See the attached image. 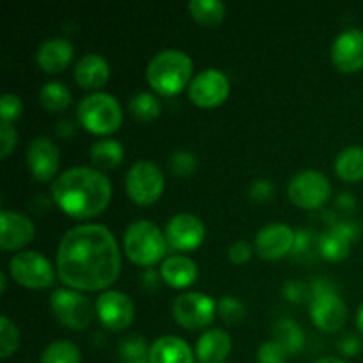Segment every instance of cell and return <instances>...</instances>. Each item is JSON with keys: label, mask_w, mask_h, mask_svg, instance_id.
I'll return each mask as SVG.
<instances>
[{"label": "cell", "mask_w": 363, "mask_h": 363, "mask_svg": "<svg viewBox=\"0 0 363 363\" xmlns=\"http://www.w3.org/2000/svg\"><path fill=\"white\" fill-rule=\"evenodd\" d=\"M21 101L18 96L14 94H4L0 99V117H2V123H13L18 117L21 116Z\"/></svg>", "instance_id": "obj_37"}, {"label": "cell", "mask_w": 363, "mask_h": 363, "mask_svg": "<svg viewBox=\"0 0 363 363\" xmlns=\"http://www.w3.org/2000/svg\"><path fill=\"white\" fill-rule=\"evenodd\" d=\"M230 92L229 78L218 69H206L191 80L188 96L191 103L202 108H213L222 105Z\"/></svg>", "instance_id": "obj_12"}, {"label": "cell", "mask_w": 363, "mask_h": 363, "mask_svg": "<svg viewBox=\"0 0 363 363\" xmlns=\"http://www.w3.org/2000/svg\"><path fill=\"white\" fill-rule=\"evenodd\" d=\"M315 363H346V362L340 360V358L337 357H328V358H321V360H318Z\"/></svg>", "instance_id": "obj_45"}, {"label": "cell", "mask_w": 363, "mask_h": 363, "mask_svg": "<svg viewBox=\"0 0 363 363\" xmlns=\"http://www.w3.org/2000/svg\"><path fill=\"white\" fill-rule=\"evenodd\" d=\"M357 326H358V330H360V333L363 335V303L360 305V308H358V314H357Z\"/></svg>", "instance_id": "obj_44"}, {"label": "cell", "mask_w": 363, "mask_h": 363, "mask_svg": "<svg viewBox=\"0 0 363 363\" xmlns=\"http://www.w3.org/2000/svg\"><path fill=\"white\" fill-rule=\"evenodd\" d=\"M190 13L197 23L213 27L225 16V6L220 0H191Z\"/></svg>", "instance_id": "obj_28"}, {"label": "cell", "mask_w": 363, "mask_h": 363, "mask_svg": "<svg viewBox=\"0 0 363 363\" xmlns=\"http://www.w3.org/2000/svg\"><path fill=\"white\" fill-rule=\"evenodd\" d=\"M273 335H275L277 342L287 351L289 357L293 354H298L305 346V335H303V330L300 328L296 321L293 319L286 318V319H280L279 323L275 325V330H273Z\"/></svg>", "instance_id": "obj_27"}, {"label": "cell", "mask_w": 363, "mask_h": 363, "mask_svg": "<svg viewBox=\"0 0 363 363\" xmlns=\"http://www.w3.org/2000/svg\"><path fill=\"white\" fill-rule=\"evenodd\" d=\"M96 314L105 328L123 332L135 318L133 301L119 291H106L96 301Z\"/></svg>", "instance_id": "obj_13"}, {"label": "cell", "mask_w": 363, "mask_h": 363, "mask_svg": "<svg viewBox=\"0 0 363 363\" xmlns=\"http://www.w3.org/2000/svg\"><path fill=\"white\" fill-rule=\"evenodd\" d=\"M195 167H197V158L188 151L174 152L169 160V169L172 170V174L181 177L194 174Z\"/></svg>", "instance_id": "obj_35"}, {"label": "cell", "mask_w": 363, "mask_h": 363, "mask_svg": "<svg viewBox=\"0 0 363 363\" xmlns=\"http://www.w3.org/2000/svg\"><path fill=\"white\" fill-rule=\"evenodd\" d=\"M59 279L71 289L101 291L121 272V252L105 225H78L64 234L57 255Z\"/></svg>", "instance_id": "obj_1"}, {"label": "cell", "mask_w": 363, "mask_h": 363, "mask_svg": "<svg viewBox=\"0 0 363 363\" xmlns=\"http://www.w3.org/2000/svg\"><path fill=\"white\" fill-rule=\"evenodd\" d=\"M27 163L35 179L52 181L59 170V147L46 137L34 138L27 149Z\"/></svg>", "instance_id": "obj_18"}, {"label": "cell", "mask_w": 363, "mask_h": 363, "mask_svg": "<svg viewBox=\"0 0 363 363\" xmlns=\"http://www.w3.org/2000/svg\"><path fill=\"white\" fill-rule=\"evenodd\" d=\"M52 195L67 216L78 220L92 218L110 204L112 184L99 170L73 167L57 177L52 184Z\"/></svg>", "instance_id": "obj_2"}, {"label": "cell", "mask_w": 363, "mask_h": 363, "mask_svg": "<svg viewBox=\"0 0 363 363\" xmlns=\"http://www.w3.org/2000/svg\"><path fill=\"white\" fill-rule=\"evenodd\" d=\"M311 319L321 332L333 333L344 326L347 319V307L337 294L335 287L325 279L312 284Z\"/></svg>", "instance_id": "obj_6"}, {"label": "cell", "mask_w": 363, "mask_h": 363, "mask_svg": "<svg viewBox=\"0 0 363 363\" xmlns=\"http://www.w3.org/2000/svg\"><path fill=\"white\" fill-rule=\"evenodd\" d=\"M39 101L50 112H60L71 105V92L60 82H48L39 91Z\"/></svg>", "instance_id": "obj_29"}, {"label": "cell", "mask_w": 363, "mask_h": 363, "mask_svg": "<svg viewBox=\"0 0 363 363\" xmlns=\"http://www.w3.org/2000/svg\"><path fill=\"white\" fill-rule=\"evenodd\" d=\"M194 71L191 59L181 50H163L156 53L147 66V82L160 96L179 94Z\"/></svg>", "instance_id": "obj_3"}, {"label": "cell", "mask_w": 363, "mask_h": 363, "mask_svg": "<svg viewBox=\"0 0 363 363\" xmlns=\"http://www.w3.org/2000/svg\"><path fill=\"white\" fill-rule=\"evenodd\" d=\"M360 236L357 222H337L328 233L319 236V254L328 261H342L350 255L351 245Z\"/></svg>", "instance_id": "obj_17"}, {"label": "cell", "mask_w": 363, "mask_h": 363, "mask_svg": "<svg viewBox=\"0 0 363 363\" xmlns=\"http://www.w3.org/2000/svg\"><path fill=\"white\" fill-rule=\"evenodd\" d=\"M335 172L346 183L363 179V147H347L337 156Z\"/></svg>", "instance_id": "obj_26"}, {"label": "cell", "mask_w": 363, "mask_h": 363, "mask_svg": "<svg viewBox=\"0 0 363 363\" xmlns=\"http://www.w3.org/2000/svg\"><path fill=\"white\" fill-rule=\"evenodd\" d=\"M167 238L147 220H137L124 233V252L138 266H152L167 254Z\"/></svg>", "instance_id": "obj_4"}, {"label": "cell", "mask_w": 363, "mask_h": 363, "mask_svg": "<svg viewBox=\"0 0 363 363\" xmlns=\"http://www.w3.org/2000/svg\"><path fill=\"white\" fill-rule=\"evenodd\" d=\"M230 353V337L223 330H209L202 333L195 346V357L201 363H225Z\"/></svg>", "instance_id": "obj_23"}, {"label": "cell", "mask_w": 363, "mask_h": 363, "mask_svg": "<svg viewBox=\"0 0 363 363\" xmlns=\"http://www.w3.org/2000/svg\"><path fill=\"white\" fill-rule=\"evenodd\" d=\"M151 363H194V353L183 339L174 335L160 337L149 351Z\"/></svg>", "instance_id": "obj_24"}, {"label": "cell", "mask_w": 363, "mask_h": 363, "mask_svg": "<svg viewBox=\"0 0 363 363\" xmlns=\"http://www.w3.org/2000/svg\"><path fill=\"white\" fill-rule=\"evenodd\" d=\"M0 140H2V152H0V158L6 160L7 156L14 151L18 140L16 130H14L9 123H0Z\"/></svg>", "instance_id": "obj_40"}, {"label": "cell", "mask_w": 363, "mask_h": 363, "mask_svg": "<svg viewBox=\"0 0 363 363\" xmlns=\"http://www.w3.org/2000/svg\"><path fill=\"white\" fill-rule=\"evenodd\" d=\"M130 112L137 121L147 123V121L156 119L162 113V103L151 92H138L131 98Z\"/></svg>", "instance_id": "obj_30"}, {"label": "cell", "mask_w": 363, "mask_h": 363, "mask_svg": "<svg viewBox=\"0 0 363 363\" xmlns=\"http://www.w3.org/2000/svg\"><path fill=\"white\" fill-rule=\"evenodd\" d=\"M124 160L123 145L112 138L96 142L91 147V162L96 167V170H112L119 167Z\"/></svg>", "instance_id": "obj_25"}, {"label": "cell", "mask_w": 363, "mask_h": 363, "mask_svg": "<svg viewBox=\"0 0 363 363\" xmlns=\"http://www.w3.org/2000/svg\"><path fill=\"white\" fill-rule=\"evenodd\" d=\"M339 347H340V351H342V353L346 354V357H354V354H358V351H360L362 344H360V340L357 339V337L347 335L346 339H344L342 342H340Z\"/></svg>", "instance_id": "obj_43"}, {"label": "cell", "mask_w": 363, "mask_h": 363, "mask_svg": "<svg viewBox=\"0 0 363 363\" xmlns=\"http://www.w3.org/2000/svg\"><path fill=\"white\" fill-rule=\"evenodd\" d=\"M275 197V186H273L272 181H255L250 186V199L255 204H264V202H269Z\"/></svg>", "instance_id": "obj_38"}, {"label": "cell", "mask_w": 363, "mask_h": 363, "mask_svg": "<svg viewBox=\"0 0 363 363\" xmlns=\"http://www.w3.org/2000/svg\"><path fill=\"white\" fill-rule=\"evenodd\" d=\"M282 293L284 296H286V300L298 303V301H303V298L307 296V287H305V284L300 282V280H289V282L284 286Z\"/></svg>", "instance_id": "obj_42"}, {"label": "cell", "mask_w": 363, "mask_h": 363, "mask_svg": "<svg viewBox=\"0 0 363 363\" xmlns=\"http://www.w3.org/2000/svg\"><path fill=\"white\" fill-rule=\"evenodd\" d=\"M80 350L69 340H55L41 354V363H80Z\"/></svg>", "instance_id": "obj_31"}, {"label": "cell", "mask_w": 363, "mask_h": 363, "mask_svg": "<svg viewBox=\"0 0 363 363\" xmlns=\"http://www.w3.org/2000/svg\"><path fill=\"white\" fill-rule=\"evenodd\" d=\"M287 194L291 202L298 208L318 209L328 202L332 195V184L325 174L318 170H303L289 181Z\"/></svg>", "instance_id": "obj_9"}, {"label": "cell", "mask_w": 363, "mask_h": 363, "mask_svg": "<svg viewBox=\"0 0 363 363\" xmlns=\"http://www.w3.org/2000/svg\"><path fill=\"white\" fill-rule=\"evenodd\" d=\"M294 238L296 233H293V229L286 223H269L255 236V250L259 257L277 261L293 252Z\"/></svg>", "instance_id": "obj_15"}, {"label": "cell", "mask_w": 363, "mask_h": 363, "mask_svg": "<svg viewBox=\"0 0 363 363\" xmlns=\"http://www.w3.org/2000/svg\"><path fill=\"white\" fill-rule=\"evenodd\" d=\"M108 62L98 53H89L78 60L74 67V80L84 89H99L108 82Z\"/></svg>", "instance_id": "obj_21"}, {"label": "cell", "mask_w": 363, "mask_h": 363, "mask_svg": "<svg viewBox=\"0 0 363 363\" xmlns=\"http://www.w3.org/2000/svg\"><path fill=\"white\" fill-rule=\"evenodd\" d=\"M149 351L144 337H130L119 344V357L123 363H151L149 362Z\"/></svg>", "instance_id": "obj_32"}, {"label": "cell", "mask_w": 363, "mask_h": 363, "mask_svg": "<svg viewBox=\"0 0 363 363\" xmlns=\"http://www.w3.org/2000/svg\"><path fill=\"white\" fill-rule=\"evenodd\" d=\"M333 64L342 73H357L363 67V30L350 28L337 35L332 48Z\"/></svg>", "instance_id": "obj_16"}, {"label": "cell", "mask_w": 363, "mask_h": 363, "mask_svg": "<svg viewBox=\"0 0 363 363\" xmlns=\"http://www.w3.org/2000/svg\"><path fill=\"white\" fill-rule=\"evenodd\" d=\"M11 277L21 287L46 289L55 282V272L48 259L38 252H21L9 261Z\"/></svg>", "instance_id": "obj_10"}, {"label": "cell", "mask_w": 363, "mask_h": 363, "mask_svg": "<svg viewBox=\"0 0 363 363\" xmlns=\"http://www.w3.org/2000/svg\"><path fill=\"white\" fill-rule=\"evenodd\" d=\"M73 53V45L67 39L53 38L39 46L35 60H38L39 67L46 73H60L71 64Z\"/></svg>", "instance_id": "obj_20"}, {"label": "cell", "mask_w": 363, "mask_h": 363, "mask_svg": "<svg viewBox=\"0 0 363 363\" xmlns=\"http://www.w3.org/2000/svg\"><path fill=\"white\" fill-rule=\"evenodd\" d=\"M216 305L213 298L204 293H184L174 301V318L183 328L202 330L215 319Z\"/></svg>", "instance_id": "obj_11"}, {"label": "cell", "mask_w": 363, "mask_h": 363, "mask_svg": "<svg viewBox=\"0 0 363 363\" xmlns=\"http://www.w3.org/2000/svg\"><path fill=\"white\" fill-rule=\"evenodd\" d=\"M252 257V247L247 241H236L230 245L229 248V259L234 264H243V262L250 261Z\"/></svg>", "instance_id": "obj_41"}, {"label": "cell", "mask_w": 363, "mask_h": 363, "mask_svg": "<svg viewBox=\"0 0 363 363\" xmlns=\"http://www.w3.org/2000/svg\"><path fill=\"white\" fill-rule=\"evenodd\" d=\"M34 223L28 216L16 211L0 213V247L2 250H18L34 238Z\"/></svg>", "instance_id": "obj_19"}, {"label": "cell", "mask_w": 363, "mask_h": 363, "mask_svg": "<svg viewBox=\"0 0 363 363\" xmlns=\"http://www.w3.org/2000/svg\"><path fill=\"white\" fill-rule=\"evenodd\" d=\"M206 236L204 223L190 213H179L167 223L165 238L169 247L179 252L195 250L202 245Z\"/></svg>", "instance_id": "obj_14"}, {"label": "cell", "mask_w": 363, "mask_h": 363, "mask_svg": "<svg viewBox=\"0 0 363 363\" xmlns=\"http://www.w3.org/2000/svg\"><path fill=\"white\" fill-rule=\"evenodd\" d=\"M287 351L277 340H268L257 351V358L261 363H286Z\"/></svg>", "instance_id": "obj_36"}, {"label": "cell", "mask_w": 363, "mask_h": 363, "mask_svg": "<svg viewBox=\"0 0 363 363\" xmlns=\"http://www.w3.org/2000/svg\"><path fill=\"white\" fill-rule=\"evenodd\" d=\"M20 344V333L14 323H11L9 318L4 315L0 319V357L9 358L14 351L18 350Z\"/></svg>", "instance_id": "obj_33"}, {"label": "cell", "mask_w": 363, "mask_h": 363, "mask_svg": "<svg viewBox=\"0 0 363 363\" xmlns=\"http://www.w3.org/2000/svg\"><path fill=\"white\" fill-rule=\"evenodd\" d=\"M314 234H311L308 230H298L296 238H294V247L291 254L298 259L308 257L307 254H311V250H314Z\"/></svg>", "instance_id": "obj_39"}, {"label": "cell", "mask_w": 363, "mask_h": 363, "mask_svg": "<svg viewBox=\"0 0 363 363\" xmlns=\"http://www.w3.org/2000/svg\"><path fill=\"white\" fill-rule=\"evenodd\" d=\"M165 177L156 163L137 162L126 174V194L135 204L151 206L162 197Z\"/></svg>", "instance_id": "obj_8"}, {"label": "cell", "mask_w": 363, "mask_h": 363, "mask_svg": "<svg viewBox=\"0 0 363 363\" xmlns=\"http://www.w3.org/2000/svg\"><path fill=\"white\" fill-rule=\"evenodd\" d=\"M218 314L227 325H238L245 318V305L234 296H223L218 303Z\"/></svg>", "instance_id": "obj_34"}, {"label": "cell", "mask_w": 363, "mask_h": 363, "mask_svg": "<svg viewBox=\"0 0 363 363\" xmlns=\"http://www.w3.org/2000/svg\"><path fill=\"white\" fill-rule=\"evenodd\" d=\"M160 273H162L163 282L169 284L174 289L190 287L199 279L197 264L184 255H172V257L165 259Z\"/></svg>", "instance_id": "obj_22"}, {"label": "cell", "mask_w": 363, "mask_h": 363, "mask_svg": "<svg viewBox=\"0 0 363 363\" xmlns=\"http://www.w3.org/2000/svg\"><path fill=\"white\" fill-rule=\"evenodd\" d=\"M0 289H2V293L6 291V275L4 273H0Z\"/></svg>", "instance_id": "obj_46"}, {"label": "cell", "mask_w": 363, "mask_h": 363, "mask_svg": "<svg viewBox=\"0 0 363 363\" xmlns=\"http://www.w3.org/2000/svg\"><path fill=\"white\" fill-rule=\"evenodd\" d=\"M52 312L64 326L71 330H85L94 321L96 308L89 298L73 289H57L50 298Z\"/></svg>", "instance_id": "obj_7"}, {"label": "cell", "mask_w": 363, "mask_h": 363, "mask_svg": "<svg viewBox=\"0 0 363 363\" xmlns=\"http://www.w3.org/2000/svg\"><path fill=\"white\" fill-rule=\"evenodd\" d=\"M78 117L85 130L94 135H110L123 124V110L113 96L94 92L82 99L78 105Z\"/></svg>", "instance_id": "obj_5"}]
</instances>
